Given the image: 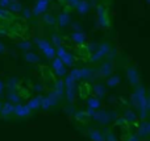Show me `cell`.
<instances>
[{
    "mask_svg": "<svg viewBox=\"0 0 150 141\" xmlns=\"http://www.w3.org/2000/svg\"><path fill=\"white\" fill-rule=\"evenodd\" d=\"M96 11H98L99 25H100L101 28H108L109 20H108V15H107V12H105V8H104L103 5H99V7L96 8Z\"/></svg>",
    "mask_w": 150,
    "mask_h": 141,
    "instance_id": "7a4b0ae2",
    "label": "cell"
},
{
    "mask_svg": "<svg viewBox=\"0 0 150 141\" xmlns=\"http://www.w3.org/2000/svg\"><path fill=\"white\" fill-rule=\"evenodd\" d=\"M61 61H62V63H63V65H66V66H73L74 58H73V55H71L70 53H67V52H66L65 54L62 55V58H61Z\"/></svg>",
    "mask_w": 150,
    "mask_h": 141,
    "instance_id": "5bb4252c",
    "label": "cell"
},
{
    "mask_svg": "<svg viewBox=\"0 0 150 141\" xmlns=\"http://www.w3.org/2000/svg\"><path fill=\"white\" fill-rule=\"evenodd\" d=\"M116 53H117V50H116V49H111V50L108 52V54H107V55H108L109 60H113V58L116 57Z\"/></svg>",
    "mask_w": 150,
    "mask_h": 141,
    "instance_id": "e575fe53",
    "label": "cell"
},
{
    "mask_svg": "<svg viewBox=\"0 0 150 141\" xmlns=\"http://www.w3.org/2000/svg\"><path fill=\"white\" fill-rule=\"evenodd\" d=\"M74 83H75V81H74L73 78H71L70 75L66 77V87H67V89H73V87H74Z\"/></svg>",
    "mask_w": 150,
    "mask_h": 141,
    "instance_id": "1f68e13d",
    "label": "cell"
},
{
    "mask_svg": "<svg viewBox=\"0 0 150 141\" xmlns=\"http://www.w3.org/2000/svg\"><path fill=\"white\" fill-rule=\"evenodd\" d=\"M91 75H92V70L91 69H80V78L90 79Z\"/></svg>",
    "mask_w": 150,
    "mask_h": 141,
    "instance_id": "44dd1931",
    "label": "cell"
},
{
    "mask_svg": "<svg viewBox=\"0 0 150 141\" xmlns=\"http://www.w3.org/2000/svg\"><path fill=\"white\" fill-rule=\"evenodd\" d=\"M8 98H9V100H11V102H13V103H18V102H20V98H18V95L15 94V92H11V94L8 95Z\"/></svg>",
    "mask_w": 150,
    "mask_h": 141,
    "instance_id": "4dcf8cb0",
    "label": "cell"
},
{
    "mask_svg": "<svg viewBox=\"0 0 150 141\" xmlns=\"http://www.w3.org/2000/svg\"><path fill=\"white\" fill-rule=\"evenodd\" d=\"M95 49H98V45H96V42H91L90 46H88V52H93Z\"/></svg>",
    "mask_w": 150,
    "mask_h": 141,
    "instance_id": "ab89813d",
    "label": "cell"
},
{
    "mask_svg": "<svg viewBox=\"0 0 150 141\" xmlns=\"http://www.w3.org/2000/svg\"><path fill=\"white\" fill-rule=\"evenodd\" d=\"M0 17L1 18H11V15H9V12H7V11L4 9V8H0Z\"/></svg>",
    "mask_w": 150,
    "mask_h": 141,
    "instance_id": "d6a6232c",
    "label": "cell"
},
{
    "mask_svg": "<svg viewBox=\"0 0 150 141\" xmlns=\"http://www.w3.org/2000/svg\"><path fill=\"white\" fill-rule=\"evenodd\" d=\"M58 23H59V26H62V28H65V26H67L69 24H70V16H69V13H61L59 17H58Z\"/></svg>",
    "mask_w": 150,
    "mask_h": 141,
    "instance_id": "9c48e42d",
    "label": "cell"
},
{
    "mask_svg": "<svg viewBox=\"0 0 150 141\" xmlns=\"http://www.w3.org/2000/svg\"><path fill=\"white\" fill-rule=\"evenodd\" d=\"M75 94H76V90H75V87H73V89H67V99L70 100L71 103H73L74 99H75Z\"/></svg>",
    "mask_w": 150,
    "mask_h": 141,
    "instance_id": "484cf974",
    "label": "cell"
},
{
    "mask_svg": "<svg viewBox=\"0 0 150 141\" xmlns=\"http://www.w3.org/2000/svg\"><path fill=\"white\" fill-rule=\"evenodd\" d=\"M73 29H74V32H82V28H80V25L79 24H73Z\"/></svg>",
    "mask_w": 150,
    "mask_h": 141,
    "instance_id": "7bdbcfd3",
    "label": "cell"
},
{
    "mask_svg": "<svg viewBox=\"0 0 150 141\" xmlns=\"http://www.w3.org/2000/svg\"><path fill=\"white\" fill-rule=\"evenodd\" d=\"M128 79L130 83H138V73L134 67H128Z\"/></svg>",
    "mask_w": 150,
    "mask_h": 141,
    "instance_id": "8992f818",
    "label": "cell"
},
{
    "mask_svg": "<svg viewBox=\"0 0 150 141\" xmlns=\"http://www.w3.org/2000/svg\"><path fill=\"white\" fill-rule=\"evenodd\" d=\"M119 83H120V77L113 75V77H109L108 78V86L115 87V86H117Z\"/></svg>",
    "mask_w": 150,
    "mask_h": 141,
    "instance_id": "cb8c5ba5",
    "label": "cell"
},
{
    "mask_svg": "<svg viewBox=\"0 0 150 141\" xmlns=\"http://www.w3.org/2000/svg\"><path fill=\"white\" fill-rule=\"evenodd\" d=\"M40 107H42L44 110H47L49 107H52L49 99H47V98H41V106H40Z\"/></svg>",
    "mask_w": 150,
    "mask_h": 141,
    "instance_id": "f1b7e54d",
    "label": "cell"
},
{
    "mask_svg": "<svg viewBox=\"0 0 150 141\" xmlns=\"http://www.w3.org/2000/svg\"><path fill=\"white\" fill-rule=\"evenodd\" d=\"M76 9L80 15H86L90 11V3L87 0H79V3L76 4Z\"/></svg>",
    "mask_w": 150,
    "mask_h": 141,
    "instance_id": "5b68a950",
    "label": "cell"
},
{
    "mask_svg": "<svg viewBox=\"0 0 150 141\" xmlns=\"http://www.w3.org/2000/svg\"><path fill=\"white\" fill-rule=\"evenodd\" d=\"M52 66H53V69L57 71V70H59L61 67H63L65 65H63L62 61H61L58 57H54V58H53V61H52Z\"/></svg>",
    "mask_w": 150,
    "mask_h": 141,
    "instance_id": "ffe728a7",
    "label": "cell"
},
{
    "mask_svg": "<svg viewBox=\"0 0 150 141\" xmlns=\"http://www.w3.org/2000/svg\"><path fill=\"white\" fill-rule=\"evenodd\" d=\"M4 50H5L4 45H3V42H0V54H3V53H4Z\"/></svg>",
    "mask_w": 150,
    "mask_h": 141,
    "instance_id": "ee69618b",
    "label": "cell"
},
{
    "mask_svg": "<svg viewBox=\"0 0 150 141\" xmlns=\"http://www.w3.org/2000/svg\"><path fill=\"white\" fill-rule=\"evenodd\" d=\"M90 137H91V139H92L93 141H105V140H104V137L101 136L100 132L93 131V129L90 132Z\"/></svg>",
    "mask_w": 150,
    "mask_h": 141,
    "instance_id": "d6986e66",
    "label": "cell"
},
{
    "mask_svg": "<svg viewBox=\"0 0 150 141\" xmlns=\"http://www.w3.org/2000/svg\"><path fill=\"white\" fill-rule=\"evenodd\" d=\"M40 106H41V96H37V98H34V99L29 100V103L26 104V108L30 111V110H36V108H38Z\"/></svg>",
    "mask_w": 150,
    "mask_h": 141,
    "instance_id": "ba28073f",
    "label": "cell"
},
{
    "mask_svg": "<svg viewBox=\"0 0 150 141\" xmlns=\"http://www.w3.org/2000/svg\"><path fill=\"white\" fill-rule=\"evenodd\" d=\"M109 50H111V46H109V44H108V42H104V44H101L100 46L96 49V52L93 53V55L91 57V60H92V61L100 60V58H103L104 55L108 54Z\"/></svg>",
    "mask_w": 150,
    "mask_h": 141,
    "instance_id": "6da1fadb",
    "label": "cell"
},
{
    "mask_svg": "<svg viewBox=\"0 0 150 141\" xmlns=\"http://www.w3.org/2000/svg\"><path fill=\"white\" fill-rule=\"evenodd\" d=\"M111 73H112V65H111V62L103 63V65H101V67H100V75L101 77H108Z\"/></svg>",
    "mask_w": 150,
    "mask_h": 141,
    "instance_id": "30bf717a",
    "label": "cell"
},
{
    "mask_svg": "<svg viewBox=\"0 0 150 141\" xmlns=\"http://www.w3.org/2000/svg\"><path fill=\"white\" fill-rule=\"evenodd\" d=\"M125 119H127V120L133 121V120H136V116H134V113H133L132 111H127V113H125Z\"/></svg>",
    "mask_w": 150,
    "mask_h": 141,
    "instance_id": "836d02e7",
    "label": "cell"
},
{
    "mask_svg": "<svg viewBox=\"0 0 150 141\" xmlns=\"http://www.w3.org/2000/svg\"><path fill=\"white\" fill-rule=\"evenodd\" d=\"M8 8H9L11 12H20L23 7H21V4H20V1H18V0H11Z\"/></svg>",
    "mask_w": 150,
    "mask_h": 141,
    "instance_id": "4fadbf2b",
    "label": "cell"
},
{
    "mask_svg": "<svg viewBox=\"0 0 150 141\" xmlns=\"http://www.w3.org/2000/svg\"><path fill=\"white\" fill-rule=\"evenodd\" d=\"M18 47H20V49H23V50H29L32 47V44L29 41H23V42H20V44H18Z\"/></svg>",
    "mask_w": 150,
    "mask_h": 141,
    "instance_id": "83f0119b",
    "label": "cell"
},
{
    "mask_svg": "<svg viewBox=\"0 0 150 141\" xmlns=\"http://www.w3.org/2000/svg\"><path fill=\"white\" fill-rule=\"evenodd\" d=\"M71 38H73L74 42H76V44H83V42L86 41V36L83 32H74L73 36H71Z\"/></svg>",
    "mask_w": 150,
    "mask_h": 141,
    "instance_id": "8fae6325",
    "label": "cell"
},
{
    "mask_svg": "<svg viewBox=\"0 0 150 141\" xmlns=\"http://www.w3.org/2000/svg\"><path fill=\"white\" fill-rule=\"evenodd\" d=\"M66 3H69L70 5H73V7H76V4L79 3V0H65Z\"/></svg>",
    "mask_w": 150,
    "mask_h": 141,
    "instance_id": "b9f144b4",
    "label": "cell"
},
{
    "mask_svg": "<svg viewBox=\"0 0 150 141\" xmlns=\"http://www.w3.org/2000/svg\"><path fill=\"white\" fill-rule=\"evenodd\" d=\"M93 90H95V92H96L98 96H103L104 92H105V89H104L103 84H96V86L93 87Z\"/></svg>",
    "mask_w": 150,
    "mask_h": 141,
    "instance_id": "d4e9b609",
    "label": "cell"
},
{
    "mask_svg": "<svg viewBox=\"0 0 150 141\" xmlns=\"http://www.w3.org/2000/svg\"><path fill=\"white\" fill-rule=\"evenodd\" d=\"M107 141H117V139H116V136H115L113 133H107Z\"/></svg>",
    "mask_w": 150,
    "mask_h": 141,
    "instance_id": "f35d334b",
    "label": "cell"
},
{
    "mask_svg": "<svg viewBox=\"0 0 150 141\" xmlns=\"http://www.w3.org/2000/svg\"><path fill=\"white\" fill-rule=\"evenodd\" d=\"M25 60L28 61V62H30V63H36V62H38L40 61V57H38V54H36V53L28 52L25 54Z\"/></svg>",
    "mask_w": 150,
    "mask_h": 141,
    "instance_id": "2e32d148",
    "label": "cell"
},
{
    "mask_svg": "<svg viewBox=\"0 0 150 141\" xmlns=\"http://www.w3.org/2000/svg\"><path fill=\"white\" fill-rule=\"evenodd\" d=\"M42 20H44L47 25H54V24H55V17L53 15H50V13H44Z\"/></svg>",
    "mask_w": 150,
    "mask_h": 141,
    "instance_id": "ac0fdd59",
    "label": "cell"
},
{
    "mask_svg": "<svg viewBox=\"0 0 150 141\" xmlns=\"http://www.w3.org/2000/svg\"><path fill=\"white\" fill-rule=\"evenodd\" d=\"M128 141H138V137L137 136H130L129 139H128Z\"/></svg>",
    "mask_w": 150,
    "mask_h": 141,
    "instance_id": "f6af8a7d",
    "label": "cell"
},
{
    "mask_svg": "<svg viewBox=\"0 0 150 141\" xmlns=\"http://www.w3.org/2000/svg\"><path fill=\"white\" fill-rule=\"evenodd\" d=\"M146 1H149V0H146Z\"/></svg>",
    "mask_w": 150,
    "mask_h": 141,
    "instance_id": "c3c4849f",
    "label": "cell"
},
{
    "mask_svg": "<svg viewBox=\"0 0 150 141\" xmlns=\"http://www.w3.org/2000/svg\"><path fill=\"white\" fill-rule=\"evenodd\" d=\"M149 132H150L149 123H142L140 125V128H138V135H140V136H148Z\"/></svg>",
    "mask_w": 150,
    "mask_h": 141,
    "instance_id": "9a60e30c",
    "label": "cell"
},
{
    "mask_svg": "<svg viewBox=\"0 0 150 141\" xmlns=\"http://www.w3.org/2000/svg\"><path fill=\"white\" fill-rule=\"evenodd\" d=\"M47 5H49V0H37L36 5H34L33 11H32V15L38 16V15H41V13L46 12Z\"/></svg>",
    "mask_w": 150,
    "mask_h": 141,
    "instance_id": "3957f363",
    "label": "cell"
},
{
    "mask_svg": "<svg viewBox=\"0 0 150 141\" xmlns=\"http://www.w3.org/2000/svg\"><path fill=\"white\" fill-rule=\"evenodd\" d=\"M11 3V0H0V7L4 8V7H8Z\"/></svg>",
    "mask_w": 150,
    "mask_h": 141,
    "instance_id": "60d3db41",
    "label": "cell"
},
{
    "mask_svg": "<svg viewBox=\"0 0 150 141\" xmlns=\"http://www.w3.org/2000/svg\"><path fill=\"white\" fill-rule=\"evenodd\" d=\"M63 82L62 81H57V83H55V90L54 91L57 92V95L58 96H62V94H63Z\"/></svg>",
    "mask_w": 150,
    "mask_h": 141,
    "instance_id": "603a6c76",
    "label": "cell"
},
{
    "mask_svg": "<svg viewBox=\"0 0 150 141\" xmlns=\"http://www.w3.org/2000/svg\"><path fill=\"white\" fill-rule=\"evenodd\" d=\"M70 77L74 79V81L80 79V69H73V70L70 71Z\"/></svg>",
    "mask_w": 150,
    "mask_h": 141,
    "instance_id": "4316f807",
    "label": "cell"
},
{
    "mask_svg": "<svg viewBox=\"0 0 150 141\" xmlns=\"http://www.w3.org/2000/svg\"><path fill=\"white\" fill-rule=\"evenodd\" d=\"M65 73H66V67H65V66H63V67H61L59 70L55 71V74H57L58 77H63V75H65Z\"/></svg>",
    "mask_w": 150,
    "mask_h": 141,
    "instance_id": "8d00e7d4",
    "label": "cell"
},
{
    "mask_svg": "<svg viewBox=\"0 0 150 141\" xmlns=\"http://www.w3.org/2000/svg\"><path fill=\"white\" fill-rule=\"evenodd\" d=\"M58 95H57V92L55 91H52L49 94V96H47V99H49V102H50V106H55L57 104V102H58Z\"/></svg>",
    "mask_w": 150,
    "mask_h": 141,
    "instance_id": "7402d4cb",
    "label": "cell"
},
{
    "mask_svg": "<svg viewBox=\"0 0 150 141\" xmlns=\"http://www.w3.org/2000/svg\"><path fill=\"white\" fill-rule=\"evenodd\" d=\"M88 107H90L91 110H98V108L100 107V102H99L98 98H90V99H88Z\"/></svg>",
    "mask_w": 150,
    "mask_h": 141,
    "instance_id": "e0dca14e",
    "label": "cell"
},
{
    "mask_svg": "<svg viewBox=\"0 0 150 141\" xmlns=\"http://www.w3.org/2000/svg\"><path fill=\"white\" fill-rule=\"evenodd\" d=\"M23 16H24L25 18H29V17L32 16V11L29 9V8H25V9L23 11Z\"/></svg>",
    "mask_w": 150,
    "mask_h": 141,
    "instance_id": "d590c367",
    "label": "cell"
},
{
    "mask_svg": "<svg viewBox=\"0 0 150 141\" xmlns=\"http://www.w3.org/2000/svg\"><path fill=\"white\" fill-rule=\"evenodd\" d=\"M52 41H53V44H55L57 46H61V44H62V40H61V37L58 36V34H53Z\"/></svg>",
    "mask_w": 150,
    "mask_h": 141,
    "instance_id": "f546056e",
    "label": "cell"
},
{
    "mask_svg": "<svg viewBox=\"0 0 150 141\" xmlns=\"http://www.w3.org/2000/svg\"><path fill=\"white\" fill-rule=\"evenodd\" d=\"M93 118L96 119L98 121H100L101 124H107L109 121V113L108 112H104V111H101V112H96L95 115H93Z\"/></svg>",
    "mask_w": 150,
    "mask_h": 141,
    "instance_id": "52a82bcc",
    "label": "cell"
},
{
    "mask_svg": "<svg viewBox=\"0 0 150 141\" xmlns=\"http://www.w3.org/2000/svg\"><path fill=\"white\" fill-rule=\"evenodd\" d=\"M13 112H15L17 116H20V118H25V116H28L29 113H30V111L26 108V106L17 104L13 107Z\"/></svg>",
    "mask_w": 150,
    "mask_h": 141,
    "instance_id": "277c9868",
    "label": "cell"
},
{
    "mask_svg": "<svg viewBox=\"0 0 150 141\" xmlns=\"http://www.w3.org/2000/svg\"><path fill=\"white\" fill-rule=\"evenodd\" d=\"M8 84H9L11 89H12V87H15L16 84H17V79H16V78H11L9 81H8Z\"/></svg>",
    "mask_w": 150,
    "mask_h": 141,
    "instance_id": "74e56055",
    "label": "cell"
},
{
    "mask_svg": "<svg viewBox=\"0 0 150 141\" xmlns=\"http://www.w3.org/2000/svg\"><path fill=\"white\" fill-rule=\"evenodd\" d=\"M13 107H15V106H13L12 103H7V104H4L1 107L0 112H1L3 116H8V115H11V113L13 112Z\"/></svg>",
    "mask_w": 150,
    "mask_h": 141,
    "instance_id": "7c38bea8",
    "label": "cell"
},
{
    "mask_svg": "<svg viewBox=\"0 0 150 141\" xmlns=\"http://www.w3.org/2000/svg\"><path fill=\"white\" fill-rule=\"evenodd\" d=\"M36 90H37V91H41V90H42V86H41V84H37Z\"/></svg>",
    "mask_w": 150,
    "mask_h": 141,
    "instance_id": "7dc6e473",
    "label": "cell"
},
{
    "mask_svg": "<svg viewBox=\"0 0 150 141\" xmlns=\"http://www.w3.org/2000/svg\"><path fill=\"white\" fill-rule=\"evenodd\" d=\"M3 89H4V84H3V82H0V94L3 92Z\"/></svg>",
    "mask_w": 150,
    "mask_h": 141,
    "instance_id": "bcb514c9",
    "label": "cell"
}]
</instances>
